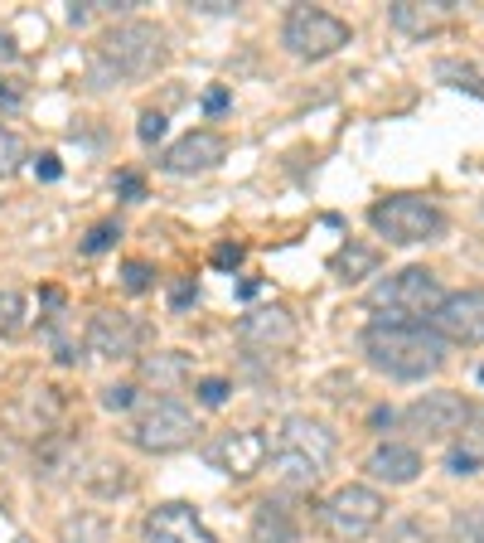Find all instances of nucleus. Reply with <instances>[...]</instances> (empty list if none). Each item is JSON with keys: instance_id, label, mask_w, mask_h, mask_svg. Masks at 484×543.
Returning a JSON list of instances; mask_svg holds the SVG:
<instances>
[{"instance_id": "obj_6", "label": "nucleus", "mask_w": 484, "mask_h": 543, "mask_svg": "<svg viewBox=\"0 0 484 543\" xmlns=\"http://www.w3.org/2000/svg\"><path fill=\"white\" fill-rule=\"evenodd\" d=\"M281 44L291 49L296 58H329L349 44V25L329 10H315V5H291L286 10V25H281Z\"/></svg>"}, {"instance_id": "obj_40", "label": "nucleus", "mask_w": 484, "mask_h": 543, "mask_svg": "<svg viewBox=\"0 0 484 543\" xmlns=\"http://www.w3.org/2000/svg\"><path fill=\"white\" fill-rule=\"evenodd\" d=\"M257 291H262V282H257V276H242V282H238V296H242V301H252Z\"/></svg>"}, {"instance_id": "obj_20", "label": "nucleus", "mask_w": 484, "mask_h": 543, "mask_svg": "<svg viewBox=\"0 0 484 543\" xmlns=\"http://www.w3.org/2000/svg\"><path fill=\"white\" fill-rule=\"evenodd\" d=\"M329 272L339 282H364L368 272H378V248H364V243H344V248L329 258Z\"/></svg>"}, {"instance_id": "obj_27", "label": "nucleus", "mask_w": 484, "mask_h": 543, "mask_svg": "<svg viewBox=\"0 0 484 543\" xmlns=\"http://www.w3.org/2000/svg\"><path fill=\"white\" fill-rule=\"evenodd\" d=\"M117 238H121V223H111V219H107V223H97V229H92L88 238H82V252H88V258H97V252H107Z\"/></svg>"}, {"instance_id": "obj_42", "label": "nucleus", "mask_w": 484, "mask_h": 543, "mask_svg": "<svg viewBox=\"0 0 484 543\" xmlns=\"http://www.w3.org/2000/svg\"><path fill=\"white\" fill-rule=\"evenodd\" d=\"M10 54H15V39H10V35H0V58H10Z\"/></svg>"}, {"instance_id": "obj_23", "label": "nucleus", "mask_w": 484, "mask_h": 543, "mask_svg": "<svg viewBox=\"0 0 484 543\" xmlns=\"http://www.w3.org/2000/svg\"><path fill=\"white\" fill-rule=\"evenodd\" d=\"M19 166H25V141H19L10 127H0V180L19 175Z\"/></svg>"}, {"instance_id": "obj_22", "label": "nucleus", "mask_w": 484, "mask_h": 543, "mask_svg": "<svg viewBox=\"0 0 484 543\" xmlns=\"http://www.w3.org/2000/svg\"><path fill=\"white\" fill-rule=\"evenodd\" d=\"M450 539L456 543H484V505H470L450 519Z\"/></svg>"}, {"instance_id": "obj_18", "label": "nucleus", "mask_w": 484, "mask_h": 543, "mask_svg": "<svg viewBox=\"0 0 484 543\" xmlns=\"http://www.w3.org/2000/svg\"><path fill=\"white\" fill-rule=\"evenodd\" d=\"M301 524H296L286 500H262L252 515V543H296Z\"/></svg>"}, {"instance_id": "obj_7", "label": "nucleus", "mask_w": 484, "mask_h": 543, "mask_svg": "<svg viewBox=\"0 0 484 543\" xmlns=\"http://www.w3.org/2000/svg\"><path fill=\"white\" fill-rule=\"evenodd\" d=\"M383 519V495L368 485H339L334 495L320 505V524L329 539L339 543H354V539H368Z\"/></svg>"}, {"instance_id": "obj_25", "label": "nucleus", "mask_w": 484, "mask_h": 543, "mask_svg": "<svg viewBox=\"0 0 484 543\" xmlns=\"http://www.w3.org/2000/svg\"><path fill=\"white\" fill-rule=\"evenodd\" d=\"M436 74L450 78L456 88H465V92H475V97H484V74H480V68H470V64H450V58H446V64H436Z\"/></svg>"}, {"instance_id": "obj_10", "label": "nucleus", "mask_w": 484, "mask_h": 543, "mask_svg": "<svg viewBox=\"0 0 484 543\" xmlns=\"http://www.w3.org/2000/svg\"><path fill=\"white\" fill-rule=\"evenodd\" d=\"M465 417H470V403H465V398L450 393V388H441V393L417 398V403L403 413V423H407L417 437H426V442H441V437L460 432V427H465Z\"/></svg>"}, {"instance_id": "obj_33", "label": "nucleus", "mask_w": 484, "mask_h": 543, "mask_svg": "<svg viewBox=\"0 0 484 543\" xmlns=\"http://www.w3.org/2000/svg\"><path fill=\"white\" fill-rule=\"evenodd\" d=\"M136 136L146 141V146H156V141L165 136V112H141V121H136Z\"/></svg>"}, {"instance_id": "obj_30", "label": "nucleus", "mask_w": 484, "mask_h": 543, "mask_svg": "<svg viewBox=\"0 0 484 543\" xmlns=\"http://www.w3.org/2000/svg\"><path fill=\"white\" fill-rule=\"evenodd\" d=\"M194 393H199L204 407H223V403H228V393H233V384H228V378H199Z\"/></svg>"}, {"instance_id": "obj_41", "label": "nucleus", "mask_w": 484, "mask_h": 543, "mask_svg": "<svg viewBox=\"0 0 484 543\" xmlns=\"http://www.w3.org/2000/svg\"><path fill=\"white\" fill-rule=\"evenodd\" d=\"M373 427H393V407H373V417H368Z\"/></svg>"}, {"instance_id": "obj_5", "label": "nucleus", "mask_w": 484, "mask_h": 543, "mask_svg": "<svg viewBox=\"0 0 484 543\" xmlns=\"http://www.w3.org/2000/svg\"><path fill=\"white\" fill-rule=\"evenodd\" d=\"M194 432H199V423H194V413L180 403V398H156V403H146L136 413V423H131V442H136L141 452H150V456L189 446Z\"/></svg>"}, {"instance_id": "obj_32", "label": "nucleus", "mask_w": 484, "mask_h": 543, "mask_svg": "<svg viewBox=\"0 0 484 543\" xmlns=\"http://www.w3.org/2000/svg\"><path fill=\"white\" fill-rule=\"evenodd\" d=\"M446 470H450V476H475V470H480V452H475V446H456V452L446 456Z\"/></svg>"}, {"instance_id": "obj_43", "label": "nucleus", "mask_w": 484, "mask_h": 543, "mask_svg": "<svg viewBox=\"0 0 484 543\" xmlns=\"http://www.w3.org/2000/svg\"><path fill=\"white\" fill-rule=\"evenodd\" d=\"M480 384H484V368H480Z\"/></svg>"}, {"instance_id": "obj_17", "label": "nucleus", "mask_w": 484, "mask_h": 543, "mask_svg": "<svg viewBox=\"0 0 484 543\" xmlns=\"http://www.w3.org/2000/svg\"><path fill=\"white\" fill-rule=\"evenodd\" d=\"M368 476L388 480V485H411L421 476V456L403 442H383L373 456H368Z\"/></svg>"}, {"instance_id": "obj_13", "label": "nucleus", "mask_w": 484, "mask_h": 543, "mask_svg": "<svg viewBox=\"0 0 484 543\" xmlns=\"http://www.w3.org/2000/svg\"><path fill=\"white\" fill-rule=\"evenodd\" d=\"M272 452H291V456L311 461L315 470H325L329 461H334L339 442H334V432H329L325 423H315V417L296 413V417H286V423H281V432H276V446H272Z\"/></svg>"}, {"instance_id": "obj_8", "label": "nucleus", "mask_w": 484, "mask_h": 543, "mask_svg": "<svg viewBox=\"0 0 484 543\" xmlns=\"http://www.w3.org/2000/svg\"><path fill=\"white\" fill-rule=\"evenodd\" d=\"M266 456H272V442H266V437L257 432V427L219 432L209 446H204V461H209L213 470H223V476H233V480L257 476V470L266 466Z\"/></svg>"}, {"instance_id": "obj_11", "label": "nucleus", "mask_w": 484, "mask_h": 543, "mask_svg": "<svg viewBox=\"0 0 484 543\" xmlns=\"http://www.w3.org/2000/svg\"><path fill=\"white\" fill-rule=\"evenodd\" d=\"M426 325L446 345H484V291H456V296H446Z\"/></svg>"}, {"instance_id": "obj_38", "label": "nucleus", "mask_w": 484, "mask_h": 543, "mask_svg": "<svg viewBox=\"0 0 484 543\" xmlns=\"http://www.w3.org/2000/svg\"><path fill=\"white\" fill-rule=\"evenodd\" d=\"M228 88H209L204 92V112H209V117H219V112H228Z\"/></svg>"}, {"instance_id": "obj_12", "label": "nucleus", "mask_w": 484, "mask_h": 543, "mask_svg": "<svg viewBox=\"0 0 484 543\" xmlns=\"http://www.w3.org/2000/svg\"><path fill=\"white\" fill-rule=\"evenodd\" d=\"M238 345L257 354H281L296 345V315L286 306H257L238 321Z\"/></svg>"}, {"instance_id": "obj_21", "label": "nucleus", "mask_w": 484, "mask_h": 543, "mask_svg": "<svg viewBox=\"0 0 484 543\" xmlns=\"http://www.w3.org/2000/svg\"><path fill=\"white\" fill-rule=\"evenodd\" d=\"M266 461H272V476H276V485H286V490H311L315 480H320V470H315L311 461L291 456V452H272Z\"/></svg>"}, {"instance_id": "obj_39", "label": "nucleus", "mask_w": 484, "mask_h": 543, "mask_svg": "<svg viewBox=\"0 0 484 543\" xmlns=\"http://www.w3.org/2000/svg\"><path fill=\"white\" fill-rule=\"evenodd\" d=\"M35 175H39V180H58V175H64V166H58L54 151H44V156L35 160Z\"/></svg>"}, {"instance_id": "obj_9", "label": "nucleus", "mask_w": 484, "mask_h": 543, "mask_svg": "<svg viewBox=\"0 0 484 543\" xmlns=\"http://www.w3.org/2000/svg\"><path fill=\"white\" fill-rule=\"evenodd\" d=\"M146 325L127 311H97L88 325V350L97 360H136L141 345H146Z\"/></svg>"}, {"instance_id": "obj_19", "label": "nucleus", "mask_w": 484, "mask_h": 543, "mask_svg": "<svg viewBox=\"0 0 484 543\" xmlns=\"http://www.w3.org/2000/svg\"><path fill=\"white\" fill-rule=\"evenodd\" d=\"M141 378L156 384V388H180L184 378H189V354H180V350L146 354V360H141Z\"/></svg>"}, {"instance_id": "obj_3", "label": "nucleus", "mask_w": 484, "mask_h": 543, "mask_svg": "<svg viewBox=\"0 0 484 543\" xmlns=\"http://www.w3.org/2000/svg\"><path fill=\"white\" fill-rule=\"evenodd\" d=\"M364 301H368V311L383 315V325H426L436 315V306L446 301V291H441L436 272L403 268V272L383 276Z\"/></svg>"}, {"instance_id": "obj_36", "label": "nucleus", "mask_w": 484, "mask_h": 543, "mask_svg": "<svg viewBox=\"0 0 484 543\" xmlns=\"http://www.w3.org/2000/svg\"><path fill=\"white\" fill-rule=\"evenodd\" d=\"M15 107H25V88L0 74V112H15Z\"/></svg>"}, {"instance_id": "obj_26", "label": "nucleus", "mask_w": 484, "mask_h": 543, "mask_svg": "<svg viewBox=\"0 0 484 543\" xmlns=\"http://www.w3.org/2000/svg\"><path fill=\"white\" fill-rule=\"evenodd\" d=\"M19 325H25V301H19V291H0V340L15 335Z\"/></svg>"}, {"instance_id": "obj_28", "label": "nucleus", "mask_w": 484, "mask_h": 543, "mask_svg": "<svg viewBox=\"0 0 484 543\" xmlns=\"http://www.w3.org/2000/svg\"><path fill=\"white\" fill-rule=\"evenodd\" d=\"M150 262H141V258H131L127 268H121V286H127L131 296H141V291H150Z\"/></svg>"}, {"instance_id": "obj_35", "label": "nucleus", "mask_w": 484, "mask_h": 543, "mask_svg": "<svg viewBox=\"0 0 484 543\" xmlns=\"http://www.w3.org/2000/svg\"><path fill=\"white\" fill-rule=\"evenodd\" d=\"M117 194H121V199H131V204H141V199H146V180H141L136 170H121V175H117Z\"/></svg>"}, {"instance_id": "obj_34", "label": "nucleus", "mask_w": 484, "mask_h": 543, "mask_svg": "<svg viewBox=\"0 0 484 543\" xmlns=\"http://www.w3.org/2000/svg\"><path fill=\"white\" fill-rule=\"evenodd\" d=\"M242 258H247L242 243H219V248H213V268H219V272H233Z\"/></svg>"}, {"instance_id": "obj_16", "label": "nucleus", "mask_w": 484, "mask_h": 543, "mask_svg": "<svg viewBox=\"0 0 484 543\" xmlns=\"http://www.w3.org/2000/svg\"><path fill=\"white\" fill-rule=\"evenodd\" d=\"M450 15H456V0H431V5H421V0H397V5H388V19H393L403 35H431V29H441Z\"/></svg>"}, {"instance_id": "obj_4", "label": "nucleus", "mask_w": 484, "mask_h": 543, "mask_svg": "<svg viewBox=\"0 0 484 543\" xmlns=\"http://www.w3.org/2000/svg\"><path fill=\"white\" fill-rule=\"evenodd\" d=\"M368 223H373L378 238L397 243V248L431 243L441 229H446L441 209L426 199V194H393V199H378L373 209H368Z\"/></svg>"}, {"instance_id": "obj_37", "label": "nucleus", "mask_w": 484, "mask_h": 543, "mask_svg": "<svg viewBox=\"0 0 484 543\" xmlns=\"http://www.w3.org/2000/svg\"><path fill=\"white\" fill-rule=\"evenodd\" d=\"M194 301H199V286H194V282H174L170 286V306H174V311H189Z\"/></svg>"}, {"instance_id": "obj_31", "label": "nucleus", "mask_w": 484, "mask_h": 543, "mask_svg": "<svg viewBox=\"0 0 484 543\" xmlns=\"http://www.w3.org/2000/svg\"><path fill=\"white\" fill-rule=\"evenodd\" d=\"M131 403H136V384H111V388H102V407H107V413H127Z\"/></svg>"}, {"instance_id": "obj_29", "label": "nucleus", "mask_w": 484, "mask_h": 543, "mask_svg": "<svg viewBox=\"0 0 484 543\" xmlns=\"http://www.w3.org/2000/svg\"><path fill=\"white\" fill-rule=\"evenodd\" d=\"M388 543H436V539H431V529L421 524V519H397Z\"/></svg>"}, {"instance_id": "obj_24", "label": "nucleus", "mask_w": 484, "mask_h": 543, "mask_svg": "<svg viewBox=\"0 0 484 543\" xmlns=\"http://www.w3.org/2000/svg\"><path fill=\"white\" fill-rule=\"evenodd\" d=\"M39 470H44V476L49 480H54V476H64V466H68V437H49V442L44 446H39Z\"/></svg>"}, {"instance_id": "obj_14", "label": "nucleus", "mask_w": 484, "mask_h": 543, "mask_svg": "<svg viewBox=\"0 0 484 543\" xmlns=\"http://www.w3.org/2000/svg\"><path fill=\"white\" fill-rule=\"evenodd\" d=\"M223 156H228V141H223L219 131H189V136H180L160 156V170L165 175H204V170H213Z\"/></svg>"}, {"instance_id": "obj_1", "label": "nucleus", "mask_w": 484, "mask_h": 543, "mask_svg": "<svg viewBox=\"0 0 484 543\" xmlns=\"http://www.w3.org/2000/svg\"><path fill=\"white\" fill-rule=\"evenodd\" d=\"M165 64V29L150 19H121L92 44L88 54V83L92 88H121L150 78Z\"/></svg>"}, {"instance_id": "obj_15", "label": "nucleus", "mask_w": 484, "mask_h": 543, "mask_svg": "<svg viewBox=\"0 0 484 543\" xmlns=\"http://www.w3.org/2000/svg\"><path fill=\"white\" fill-rule=\"evenodd\" d=\"M146 543H219V539L209 534V524L189 505L170 500V505H156L146 515Z\"/></svg>"}, {"instance_id": "obj_2", "label": "nucleus", "mask_w": 484, "mask_h": 543, "mask_svg": "<svg viewBox=\"0 0 484 543\" xmlns=\"http://www.w3.org/2000/svg\"><path fill=\"white\" fill-rule=\"evenodd\" d=\"M446 350L450 345L441 340L431 325H383V321H373L364 330L368 364H373L378 374H388V378H403V384L436 374V368L446 364Z\"/></svg>"}]
</instances>
